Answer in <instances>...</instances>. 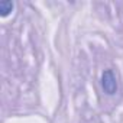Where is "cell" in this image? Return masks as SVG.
Wrapping results in <instances>:
<instances>
[{
    "mask_svg": "<svg viewBox=\"0 0 123 123\" xmlns=\"http://www.w3.org/2000/svg\"><path fill=\"white\" fill-rule=\"evenodd\" d=\"M101 86L107 94H114L117 91V81L111 70H106L101 75Z\"/></svg>",
    "mask_w": 123,
    "mask_h": 123,
    "instance_id": "cell-1",
    "label": "cell"
},
{
    "mask_svg": "<svg viewBox=\"0 0 123 123\" xmlns=\"http://www.w3.org/2000/svg\"><path fill=\"white\" fill-rule=\"evenodd\" d=\"M13 9V3L12 2H7V0H3V2H0V16L6 18Z\"/></svg>",
    "mask_w": 123,
    "mask_h": 123,
    "instance_id": "cell-2",
    "label": "cell"
}]
</instances>
